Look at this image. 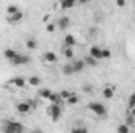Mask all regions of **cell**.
I'll return each mask as SVG.
<instances>
[{
  "mask_svg": "<svg viewBox=\"0 0 135 133\" xmlns=\"http://www.w3.org/2000/svg\"><path fill=\"white\" fill-rule=\"evenodd\" d=\"M2 132L3 133H24L25 125L22 122L13 121V119H5L2 122Z\"/></svg>",
  "mask_w": 135,
  "mask_h": 133,
  "instance_id": "1",
  "label": "cell"
},
{
  "mask_svg": "<svg viewBox=\"0 0 135 133\" xmlns=\"http://www.w3.org/2000/svg\"><path fill=\"white\" fill-rule=\"evenodd\" d=\"M88 110H91L96 116H99V117H104V116H107V108H105V105H102L101 102H90L88 103Z\"/></svg>",
  "mask_w": 135,
  "mask_h": 133,
  "instance_id": "2",
  "label": "cell"
},
{
  "mask_svg": "<svg viewBox=\"0 0 135 133\" xmlns=\"http://www.w3.org/2000/svg\"><path fill=\"white\" fill-rule=\"evenodd\" d=\"M32 110H33V103H32V102H27V100H24V102H19V103H16V111H17L19 114H22V116H27V114H30V113H32Z\"/></svg>",
  "mask_w": 135,
  "mask_h": 133,
  "instance_id": "3",
  "label": "cell"
},
{
  "mask_svg": "<svg viewBox=\"0 0 135 133\" xmlns=\"http://www.w3.org/2000/svg\"><path fill=\"white\" fill-rule=\"evenodd\" d=\"M47 114L50 116V119H52L54 122H57V121L61 117L63 110H61V106H60V105H50V106L47 108Z\"/></svg>",
  "mask_w": 135,
  "mask_h": 133,
  "instance_id": "4",
  "label": "cell"
},
{
  "mask_svg": "<svg viewBox=\"0 0 135 133\" xmlns=\"http://www.w3.org/2000/svg\"><path fill=\"white\" fill-rule=\"evenodd\" d=\"M27 63H30V57L28 55H22V53H17V57L11 61V64H14V66H24Z\"/></svg>",
  "mask_w": 135,
  "mask_h": 133,
  "instance_id": "5",
  "label": "cell"
},
{
  "mask_svg": "<svg viewBox=\"0 0 135 133\" xmlns=\"http://www.w3.org/2000/svg\"><path fill=\"white\" fill-rule=\"evenodd\" d=\"M42 58H44V61H46V63H49V64H54V63H57V61H58V57H57V53H55V52H52V50H47V52H44Z\"/></svg>",
  "mask_w": 135,
  "mask_h": 133,
  "instance_id": "6",
  "label": "cell"
},
{
  "mask_svg": "<svg viewBox=\"0 0 135 133\" xmlns=\"http://www.w3.org/2000/svg\"><path fill=\"white\" fill-rule=\"evenodd\" d=\"M90 57H93L96 61L102 60V49L99 45H91L90 47Z\"/></svg>",
  "mask_w": 135,
  "mask_h": 133,
  "instance_id": "7",
  "label": "cell"
},
{
  "mask_svg": "<svg viewBox=\"0 0 135 133\" xmlns=\"http://www.w3.org/2000/svg\"><path fill=\"white\" fill-rule=\"evenodd\" d=\"M69 25H71V19H69L68 16H61V17L57 21V28H60V30H66Z\"/></svg>",
  "mask_w": 135,
  "mask_h": 133,
  "instance_id": "8",
  "label": "cell"
},
{
  "mask_svg": "<svg viewBox=\"0 0 135 133\" xmlns=\"http://www.w3.org/2000/svg\"><path fill=\"white\" fill-rule=\"evenodd\" d=\"M102 96H104L107 100L113 99V96H115V86H112V85L104 86V89H102Z\"/></svg>",
  "mask_w": 135,
  "mask_h": 133,
  "instance_id": "9",
  "label": "cell"
},
{
  "mask_svg": "<svg viewBox=\"0 0 135 133\" xmlns=\"http://www.w3.org/2000/svg\"><path fill=\"white\" fill-rule=\"evenodd\" d=\"M75 44H77V39H75L74 34H66V36H65V39H63V45H65V47H71V49H72Z\"/></svg>",
  "mask_w": 135,
  "mask_h": 133,
  "instance_id": "10",
  "label": "cell"
},
{
  "mask_svg": "<svg viewBox=\"0 0 135 133\" xmlns=\"http://www.w3.org/2000/svg\"><path fill=\"white\" fill-rule=\"evenodd\" d=\"M3 57H5V58H6V60L9 61V63H11V61H13V60H14V58L17 57V52H16L14 49L8 47V49H5V50H3Z\"/></svg>",
  "mask_w": 135,
  "mask_h": 133,
  "instance_id": "11",
  "label": "cell"
},
{
  "mask_svg": "<svg viewBox=\"0 0 135 133\" xmlns=\"http://www.w3.org/2000/svg\"><path fill=\"white\" fill-rule=\"evenodd\" d=\"M49 102H50V105H61L65 100L61 99L60 93H52V94H50V97H49Z\"/></svg>",
  "mask_w": 135,
  "mask_h": 133,
  "instance_id": "12",
  "label": "cell"
},
{
  "mask_svg": "<svg viewBox=\"0 0 135 133\" xmlns=\"http://www.w3.org/2000/svg\"><path fill=\"white\" fill-rule=\"evenodd\" d=\"M11 85H13L14 88H21V89H24L25 85H27V81H25L22 77H14V78L11 80Z\"/></svg>",
  "mask_w": 135,
  "mask_h": 133,
  "instance_id": "13",
  "label": "cell"
},
{
  "mask_svg": "<svg viewBox=\"0 0 135 133\" xmlns=\"http://www.w3.org/2000/svg\"><path fill=\"white\" fill-rule=\"evenodd\" d=\"M71 64H72L74 72H82V70L85 69V63H83V60H74Z\"/></svg>",
  "mask_w": 135,
  "mask_h": 133,
  "instance_id": "14",
  "label": "cell"
},
{
  "mask_svg": "<svg viewBox=\"0 0 135 133\" xmlns=\"http://www.w3.org/2000/svg\"><path fill=\"white\" fill-rule=\"evenodd\" d=\"M22 17H24V13H22V11H19V13H16V14H13V16H8V22L16 24V22H21V21H22Z\"/></svg>",
  "mask_w": 135,
  "mask_h": 133,
  "instance_id": "15",
  "label": "cell"
},
{
  "mask_svg": "<svg viewBox=\"0 0 135 133\" xmlns=\"http://www.w3.org/2000/svg\"><path fill=\"white\" fill-rule=\"evenodd\" d=\"M61 53H63V57L65 58H68V60H72L74 58V50L71 49V47H61Z\"/></svg>",
  "mask_w": 135,
  "mask_h": 133,
  "instance_id": "16",
  "label": "cell"
},
{
  "mask_svg": "<svg viewBox=\"0 0 135 133\" xmlns=\"http://www.w3.org/2000/svg\"><path fill=\"white\" fill-rule=\"evenodd\" d=\"M74 6H75V2L74 0H63V2H60V8L61 9H71Z\"/></svg>",
  "mask_w": 135,
  "mask_h": 133,
  "instance_id": "17",
  "label": "cell"
},
{
  "mask_svg": "<svg viewBox=\"0 0 135 133\" xmlns=\"http://www.w3.org/2000/svg\"><path fill=\"white\" fill-rule=\"evenodd\" d=\"M25 45H27V49H28V50H36L38 42H36V39H35V38H28V39L25 41Z\"/></svg>",
  "mask_w": 135,
  "mask_h": 133,
  "instance_id": "18",
  "label": "cell"
},
{
  "mask_svg": "<svg viewBox=\"0 0 135 133\" xmlns=\"http://www.w3.org/2000/svg\"><path fill=\"white\" fill-rule=\"evenodd\" d=\"M61 72H63L65 75H68V77H69V75H72V74H75V72H74V69H72V64H71V63H66L65 66L61 67Z\"/></svg>",
  "mask_w": 135,
  "mask_h": 133,
  "instance_id": "19",
  "label": "cell"
},
{
  "mask_svg": "<svg viewBox=\"0 0 135 133\" xmlns=\"http://www.w3.org/2000/svg\"><path fill=\"white\" fill-rule=\"evenodd\" d=\"M83 63H85V66H91V67L98 66V61H96L93 57H90V55H86V57L83 58Z\"/></svg>",
  "mask_w": 135,
  "mask_h": 133,
  "instance_id": "20",
  "label": "cell"
},
{
  "mask_svg": "<svg viewBox=\"0 0 135 133\" xmlns=\"http://www.w3.org/2000/svg\"><path fill=\"white\" fill-rule=\"evenodd\" d=\"M27 83H28L30 86H39V85H41V78L36 77V75H32V77L27 80Z\"/></svg>",
  "mask_w": 135,
  "mask_h": 133,
  "instance_id": "21",
  "label": "cell"
},
{
  "mask_svg": "<svg viewBox=\"0 0 135 133\" xmlns=\"http://www.w3.org/2000/svg\"><path fill=\"white\" fill-rule=\"evenodd\" d=\"M50 94H52V91H50L49 88H42V89H39V96H41L42 99H47V100H49Z\"/></svg>",
  "mask_w": 135,
  "mask_h": 133,
  "instance_id": "22",
  "label": "cell"
},
{
  "mask_svg": "<svg viewBox=\"0 0 135 133\" xmlns=\"http://www.w3.org/2000/svg\"><path fill=\"white\" fill-rule=\"evenodd\" d=\"M116 133H131V127H127L126 124H119L116 127Z\"/></svg>",
  "mask_w": 135,
  "mask_h": 133,
  "instance_id": "23",
  "label": "cell"
},
{
  "mask_svg": "<svg viewBox=\"0 0 135 133\" xmlns=\"http://www.w3.org/2000/svg\"><path fill=\"white\" fill-rule=\"evenodd\" d=\"M19 11H21V9H19V8H17L16 5H9V6L6 8V14H8V16H13V14L19 13Z\"/></svg>",
  "mask_w": 135,
  "mask_h": 133,
  "instance_id": "24",
  "label": "cell"
},
{
  "mask_svg": "<svg viewBox=\"0 0 135 133\" xmlns=\"http://www.w3.org/2000/svg\"><path fill=\"white\" fill-rule=\"evenodd\" d=\"M127 106H129V110L135 108V93H132V94L129 96V100H127Z\"/></svg>",
  "mask_w": 135,
  "mask_h": 133,
  "instance_id": "25",
  "label": "cell"
},
{
  "mask_svg": "<svg viewBox=\"0 0 135 133\" xmlns=\"http://www.w3.org/2000/svg\"><path fill=\"white\" fill-rule=\"evenodd\" d=\"M124 124H126L127 127H134V125H135V117H132L131 114H127V116H126V122H124Z\"/></svg>",
  "mask_w": 135,
  "mask_h": 133,
  "instance_id": "26",
  "label": "cell"
},
{
  "mask_svg": "<svg viewBox=\"0 0 135 133\" xmlns=\"http://www.w3.org/2000/svg\"><path fill=\"white\" fill-rule=\"evenodd\" d=\"M72 94H74V93H71V91H68V89H63V91L60 93V96H61V99L65 100V102H66V100L69 99L71 96H72Z\"/></svg>",
  "mask_w": 135,
  "mask_h": 133,
  "instance_id": "27",
  "label": "cell"
},
{
  "mask_svg": "<svg viewBox=\"0 0 135 133\" xmlns=\"http://www.w3.org/2000/svg\"><path fill=\"white\" fill-rule=\"evenodd\" d=\"M46 30H47L49 33H54V32L57 30V24H55V22H49V24L46 25Z\"/></svg>",
  "mask_w": 135,
  "mask_h": 133,
  "instance_id": "28",
  "label": "cell"
},
{
  "mask_svg": "<svg viewBox=\"0 0 135 133\" xmlns=\"http://www.w3.org/2000/svg\"><path fill=\"white\" fill-rule=\"evenodd\" d=\"M69 133H88V129L86 127H74Z\"/></svg>",
  "mask_w": 135,
  "mask_h": 133,
  "instance_id": "29",
  "label": "cell"
},
{
  "mask_svg": "<svg viewBox=\"0 0 135 133\" xmlns=\"http://www.w3.org/2000/svg\"><path fill=\"white\" fill-rule=\"evenodd\" d=\"M66 103L68 105H75V103H79V97H77L75 94H72V96L66 100Z\"/></svg>",
  "mask_w": 135,
  "mask_h": 133,
  "instance_id": "30",
  "label": "cell"
},
{
  "mask_svg": "<svg viewBox=\"0 0 135 133\" xmlns=\"http://www.w3.org/2000/svg\"><path fill=\"white\" fill-rule=\"evenodd\" d=\"M112 57V50L110 49H102V60H108Z\"/></svg>",
  "mask_w": 135,
  "mask_h": 133,
  "instance_id": "31",
  "label": "cell"
},
{
  "mask_svg": "<svg viewBox=\"0 0 135 133\" xmlns=\"http://www.w3.org/2000/svg\"><path fill=\"white\" fill-rule=\"evenodd\" d=\"M83 91H85V93H91V91H93V86H91V85H85V86H83Z\"/></svg>",
  "mask_w": 135,
  "mask_h": 133,
  "instance_id": "32",
  "label": "cell"
},
{
  "mask_svg": "<svg viewBox=\"0 0 135 133\" xmlns=\"http://www.w3.org/2000/svg\"><path fill=\"white\" fill-rule=\"evenodd\" d=\"M116 6L123 8V6H126V2H124V0H116Z\"/></svg>",
  "mask_w": 135,
  "mask_h": 133,
  "instance_id": "33",
  "label": "cell"
},
{
  "mask_svg": "<svg viewBox=\"0 0 135 133\" xmlns=\"http://www.w3.org/2000/svg\"><path fill=\"white\" fill-rule=\"evenodd\" d=\"M129 114H131L132 117H135V108H132V110H129Z\"/></svg>",
  "mask_w": 135,
  "mask_h": 133,
  "instance_id": "34",
  "label": "cell"
},
{
  "mask_svg": "<svg viewBox=\"0 0 135 133\" xmlns=\"http://www.w3.org/2000/svg\"><path fill=\"white\" fill-rule=\"evenodd\" d=\"M30 133H44L42 130H39V129H35V130H32Z\"/></svg>",
  "mask_w": 135,
  "mask_h": 133,
  "instance_id": "35",
  "label": "cell"
}]
</instances>
